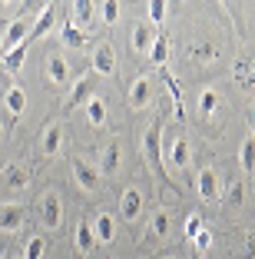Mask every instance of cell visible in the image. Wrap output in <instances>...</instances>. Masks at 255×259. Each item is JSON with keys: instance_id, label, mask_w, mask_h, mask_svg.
Returning <instances> with one entry per match:
<instances>
[{"instance_id": "obj_20", "label": "cell", "mask_w": 255, "mask_h": 259, "mask_svg": "<svg viewBox=\"0 0 255 259\" xmlns=\"http://www.w3.org/2000/svg\"><path fill=\"white\" fill-rule=\"evenodd\" d=\"M169 223H173V213H169V209H156V213L149 216V236L166 239L169 236Z\"/></svg>"}, {"instance_id": "obj_35", "label": "cell", "mask_w": 255, "mask_h": 259, "mask_svg": "<svg viewBox=\"0 0 255 259\" xmlns=\"http://www.w3.org/2000/svg\"><path fill=\"white\" fill-rule=\"evenodd\" d=\"M242 199H245V186H242V183H232V186H229V193H225V203H229V206H239Z\"/></svg>"}, {"instance_id": "obj_28", "label": "cell", "mask_w": 255, "mask_h": 259, "mask_svg": "<svg viewBox=\"0 0 255 259\" xmlns=\"http://www.w3.org/2000/svg\"><path fill=\"white\" fill-rule=\"evenodd\" d=\"M86 120H90L93 126H103L106 123V103L99 97H93L90 103H86Z\"/></svg>"}, {"instance_id": "obj_11", "label": "cell", "mask_w": 255, "mask_h": 259, "mask_svg": "<svg viewBox=\"0 0 255 259\" xmlns=\"http://www.w3.org/2000/svg\"><path fill=\"white\" fill-rule=\"evenodd\" d=\"M195 186H199V196H202L206 203H212V199L222 196V180H219V169H212V166L199 169V180H195Z\"/></svg>"}, {"instance_id": "obj_38", "label": "cell", "mask_w": 255, "mask_h": 259, "mask_svg": "<svg viewBox=\"0 0 255 259\" xmlns=\"http://www.w3.org/2000/svg\"><path fill=\"white\" fill-rule=\"evenodd\" d=\"M245 259H255V233L245 236Z\"/></svg>"}, {"instance_id": "obj_18", "label": "cell", "mask_w": 255, "mask_h": 259, "mask_svg": "<svg viewBox=\"0 0 255 259\" xmlns=\"http://www.w3.org/2000/svg\"><path fill=\"white\" fill-rule=\"evenodd\" d=\"M40 146H43L46 156H57V153H60V146H63V123H50V126L43 130Z\"/></svg>"}, {"instance_id": "obj_40", "label": "cell", "mask_w": 255, "mask_h": 259, "mask_svg": "<svg viewBox=\"0 0 255 259\" xmlns=\"http://www.w3.org/2000/svg\"><path fill=\"white\" fill-rule=\"evenodd\" d=\"M14 259H23V256H14Z\"/></svg>"}, {"instance_id": "obj_25", "label": "cell", "mask_w": 255, "mask_h": 259, "mask_svg": "<svg viewBox=\"0 0 255 259\" xmlns=\"http://www.w3.org/2000/svg\"><path fill=\"white\" fill-rule=\"evenodd\" d=\"M232 76H235V83H242V87H252V83H255V63L248 60V57L235 60V67H232Z\"/></svg>"}, {"instance_id": "obj_3", "label": "cell", "mask_w": 255, "mask_h": 259, "mask_svg": "<svg viewBox=\"0 0 255 259\" xmlns=\"http://www.w3.org/2000/svg\"><path fill=\"white\" fill-rule=\"evenodd\" d=\"M30 23H33V17H30V14H27V17H17V20H10L7 33L0 37V54H10L14 47H20L23 40L30 37Z\"/></svg>"}, {"instance_id": "obj_4", "label": "cell", "mask_w": 255, "mask_h": 259, "mask_svg": "<svg viewBox=\"0 0 255 259\" xmlns=\"http://www.w3.org/2000/svg\"><path fill=\"white\" fill-rule=\"evenodd\" d=\"M40 223H43L46 229H60L63 223V199L60 193H43V199H40Z\"/></svg>"}, {"instance_id": "obj_34", "label": "cell", "mask_w": 255, "mask_h": 259, "mask_svg": "<svg viewBox=\"0 0 255 259\" xmlns=\"http://www.w3.org/2000/svg\"><path fill=\"white\" fill-rule=\"evenodd\" d=\"M146 14H149L152 23H163L166 20V4L163 0H149V4H146Z\"/></svg>"}, {"instance_id": "obj_6", "label": "cell", "mask_w": 255, "mask_h": 259, "mask_svg": "<svg viewBox=\"0 0 255 259\" xmlns=\"http://www.w3.org/2000/svg\"><path fill=\"white\" fill-rule=\"evenodd\" d=\"M126 103L129 110H146L152 103V80L149 76H136L129 83V93H126Z\"/></svg>"}, {"instance_id": "obj_12", "label": "cell", "mask_w": 255, "mask_h": 259, "mask_svg": "<svg viewBox=\"0 0 255 259\" xmlns=\"http://www.w3.org/2000/svg\"><path fill=\"white\" fill-rule=\"evenodd\" d=\"M93 97H96V93H93V76H86V73H83L80 80L73 83V90H70V97H67V103H63V107H67V110H76L80 103L86 107V103H90Z\"/></svg>"}, {"instance_id": "obj_16", "label": "cell", "mask_w": 255, "mask_h": 259, "mask_svg": "<svg viewBox=\"0 0 255 259\" xmlns=\"http://www.w3.org/2000/svg\"><path fill=\"white\" fill-rule=\"evenodd\" d=\"M152 40H156V33H152V27H149V23H136V27H133V33H129V44H133V50H136V54H149Z\"/></svg>"}, {"instance_id": "obj_15", "label": "cell", "mask_w": 255, "mask_h": 259, "mask_svg": "<svg viewBox=\"0 0 255 259\" xmlns=\"http://www.w3.org/2000/svg\"><path fill=\"white\" fill-rule=\"evenodd\" d=\"M53 23H57V7H43L40 10V17H37V23H33L30 27V37H27V44H33V40H43L46 33L53 30Z\"/></svg>"}, {"instance_id": "obj_29", "label": "cell", "mask_w": 255, "mask_h": 259, "mask_svg": "<svg viewBox=\"0 0 255 259\" xmlns=\"http://www.w3.org/2000/svg\"><path fill=\"white\" fill-rule=\"evenodd\" d=\"M20 256H23V259H43V256H46V239H43V236H30Z\"/></svg>"}, {"instance_id": "obj_24", "label": "cell", "mask_w": 255, "mask_h": 259, "mask_svg": "<svg viewBox=\"0 0 255 259\" xmlns=\"http://www.w3.org/2000/svg\"><path fill=\"white\" fill-rule=\"evenodd\" d=\"M169 160H173V166H176V169H186V166H189V160H192V153H189V143H186V137H176V140H173Z\"/></svg>"}, {"instance_id": "obj_37", "label": "cell", "mask_w": 255, "mask_h": 259, "mask_svg": "<svg viewBox=\"0 0 255 259\" xmlns=\"http://www.w3.org/2000/svg\"><path fill=\"white\" fill-rule=\"evenodd\" d=\"M192 243H195V249H206V246H209L212 243V233H209V229H199V233H195V236H192Z\"/></svg>"}, {"instance_id": "obj_17", "label": "cell", "mask_w": 255, "mask_h": 259, "mask_svg": "<svg viewBox=\"0 0 255 259\" xmlns=\"http://www.w3.org/2000/svg\"><path fill=\"white\" fill-rule=\"evenodd\" d=\"M60 40H63V47H70V50H83V47L90 44V33L80 30V27H73V20H67L63 30H60Z\"/></svg>"}, {"instance_id": "obj_30", "label": "cell", "mask_w": 255, "mask_h": 259, "mask_svg": "<svg viewBox=\"0 0 255 259\" xmlns=\"http://www.w3.org/2000/svg\"><path fill=\"white\" fill-rule=\"evenodd\" d=\"M239 156H242V169H245V173H255V137H245V140H242Z\"/></svg>"}, {"instance_id": "obj_13", "label": "cell", "mask_w": 255, "mask_h": 259, "mask_svg": "<svg viewBox=\"0 0 255 259\" xmlns=\"http://www.w3.org/2000/svg\"><path fill=\"white\" fill-rule=\"evenodd\" d=\"M120 213H123V220H129V223L143 213V193L136 190V186H126V190H123V196H120Z\"/></svg>"}, {"instance_id": "obj_27", "label": "cell", "mask_w": 255, "mask_h": 259, "mask_svg": "<svg viewBox=\"0 0 255 259\" xmlns=\"http://www.w3.org/2000/svg\"><path fill=\"white\" fill-rule=\"evenodd\" d=\"M186 57L189 60H212V57H219V47L216 44H189L186 47Z\"/></svg>"}, {"instance_id": "obj_39", "label": "cell", "mask_w": 255, "mask_h": 259, "mask_svg": "<svg viewBox=\"0 0 255 259\" xmlns=\"http://www.w3.org/2000/svg\"><path fill=\"white\" fill-rule=\"evenodd\" d=\"M248 126H252V137H255V107H248Z\"/></svg>"}, {"instance_id": "obj_1", "label": "cell", "mask_w": 255, "mask_h": 259, "mask_svg": "<svg viewBox=\"0 0 255 259\" xmlns=\"http://www.w3.org/2000/svg\"><path fill=\"white\" fill-rule=\"evenodd\" d=\"M159 140H163V120H152L149 126H146V133H143V156H146V163L152 166V173L166 176V169H163V146H159Z\"/></svg>"}, {"instance_id": "obj_22", "label": "cell", "mask_w": 255, "mask_h": 259, "mask_svg": "<svg viewBox=\"0 0 255 259\" xmlns=\"http://www.w3.org/2000/svg\"><path fill=\"white\" fill-rule=\"evenodd\" d=\"M149 63L152 67H159L163 70V63L169 60V37H166V33H156V40H152V47H149Z\"/></svg>"}, {"instance_id": "obj_2", "label": "cell", "mask_w": 255, "mask_h": 259, "mask_svg": "<svg viewBox=\"0 0 255 259\" xmlns=\"http://www.w3.org/2000/svg\"><path fill=\"white\" fill-rule=\"evenodd\" d=\"M73 183L80 186L83 193L96 196V193L103 190V176H99L96 166H90V163H83V160H73Z\"/></svg>"}, {"instance_id": "obj_5", "label": "cell", "mask_w": 255, "mask_h": 259, "mask_svg": "<svg viewBox=\"0 0 255 259\" xmlns=\"http://www.w3.org/2000/svg\"><path fill=\"white\" fill-rule=\"evenodd\" d=\"M93 70L103 76H113L116 73V47L110 44V40H99L96 47H93V57H90Z\"/></svg>"}, {"instance_id": "obj_9", "label": "cell", "mask_w": 255, "mask_h": 259, "mask_svg": "<svg viewBox=\"0 0 255 259\" xmlns=\"http://www.w3.org/2000/svg\"><path fill=\"white\" fill-rule=\"evenodd\" d=\"M27 223V206L23 203H0V229L4 233H17Z\"/></svg>"}, {"instance_id": "obj_21", "label": "cell", "mask_w": 255, "mask_h": 259, "mask_svg": "<svg viewBox=\"0 0 255 259\" xmlns=\"http://www.w3.org/2000/svg\"><path fill=\"white\" fill-rule=\"evenodd\" d=\"M93 14H96V4H90V0H80V4L70 7V20H73V27H80V30H86V23L93 20Z\"/></svg>"}, {"instance_id": "obj_8", "label": "cell", "mask_w": 255, "mask_h": 259, "mask_svg": "<svg viewBox=\"0 0 255 259\" xmlns=\"http://www.w3.org/2000/svg\"><path fill=\"white\" fill-rule=\"evenodd\" d=\"M73 246H76V259H90L93 249H96V236H93V223L80 220L73 229Z\"/></svg>"}, {"instance_id": "obj_36", "label": "cell", "mask_w": 255, "mask_h": 259, "mask_svg": "<svg viewBox=\"0 0 255 259\" xmlns=\"http://www.w3.org/2000/svg\"><path fill=\"white\" fill-rule=\"evenodd\" d=\"M199 229H202V216H199V213H189V220H186V233H182V236L192 239Z\"/></svg>"}, {"instance_id": "obj_7", "label": "cell", "mask_w": 255, "mask_h": 259, "mask_svg": "<svg viewBox=\"0 0 255 259\" xmlns=\"http://www.w3.org/2000/svg\"><path fill=\"white\" fill-rule=\"evenodd\" d=\"M0 180H4V186H7L10 193H23L27 186H30L33 173L27 166H20V163H7V166L0 169Z\"/></svg>"}, {"instance_id": "obj_10", "label": "cell", "mask_w": 255, "mask_h": 259, "mask_svg": "<svg viewBox=\"0 0 255 259\" xmlns=\"http://www.w3.org/2000/svg\"><path fill=\"white\" fill-rule=\"evenodd\" d=\"M123 169V146L116 143V140H110V143L99 150V176H116Z\"/></svg>"}, {"instance_id": "obj_19", "label": "cell", "mask_w": 255, "mask_h": 259, "mask_svg": "<svg viewBox=\"0 0 255 259\" xmlns=\"http://www.w3.org/2000/svg\"><path fill=\"white\" fill-rule=\"evenodd\" d=\"M93 223V236H96V243H113V236H116V220H113L110 213H99Z\"/></svg>"}, {"instance_id": "obj_41", "label": "cell", "mask_w": 255, "mask_h": 259, "mask_svg": "<svg viewBox=\"0 0 255 259\" xmlns=\"http://www.w3.org/2000/svg\"><path fill=\"white\" fill-rule=\"evenodd\" d=\"M169 259H173V256H169Z\"/></svg>"}, {"instance_id": "obj_31", "label": "cell", "mask_w": 255, "mask_h": 259, "mask_svg": "<svg viewBox=\"0 0 255 259\" xmlns=\"http://www.w3.org/2000/svg\"><path fill=\"white\" fill-rule=\"evenodd\" d=\"M163 73V80H166V87H169V93H173V103H176V116L179 120H186V110H182V90H179V83H176L173 76L166 73V70H159Z\"/></svg>"}, {"instance_id": "obj_33", "label": "cell", "mask_w": 255, "mask_h": 259, "mask_svg": "<svg viewBox=\"0 0 255 259\" xmlns=\"http://www.w3.org/2000/svg\"><path fill=\"white\" fill-rule=\"evenodd\" d=\"M99 14H103V20L106 23H110V27H113V23H116V20H120V4H116V0H106V4H99Z\"/></svg>"}, {"instance_id": "obj_14", "label": "cell", "mask_w": 255, "mask_h": 259, "mask_svg": "<svg viewBox=\"0 0 255 259\" xmlns=\"http://www.w3.org/2000/svg\"><path fill=\"white\" fill-rule=\"evenodd\" d=\"M46 80H50L53 87H63L70 80V63L63 54H50L46 57Z\"/></svg>"}, {"instance_id": "obj_32", "label": "cell", "mask_w": 255, "mask_h": 259, "mask_svg": "<svg viewBox=\"0 0 255 259\" xmlns=\"http://www.w3.org/2000/svg\"><path fill=\"white\" fill-rule=\"evenodd\" d=\"M216 107H219V93L216 90H202V97H199V110H202V116H209Z\"/></svg>"}, {"instance_id": "obj_26", "label": "cell", "mask_w": 255, "mask_h": 259, "mask_svg": "<svg viewBox=\"0 0 255 259\" xmlns=\"http://www.w3.org/2000/svg\"><path fill=\"white\" fill-rule=\"evenodd\" d=\"M27 50H30V44L23 40L20 47H14V50H10V54H4V67H7L10 73H17V70L23 67V60H27Z\"/></svg>"}, {"instance_id": "obj_23", "label": "cell", "mask_w": 255, "mask_h": 259, "mask_svg": "<svg viewBox=\"0 0 255 259\" xmlns=\"http://www.w3.org/2000/svg\"><path fill=\"white\" fill-rule=\"evenodd\" d=\"M4 103H7L10 116H20L23 110H27V90H23V87H10L7 97H4Z\"/></svg>"}]
</instances>
